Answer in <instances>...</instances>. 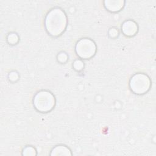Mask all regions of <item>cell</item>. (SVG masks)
I'll use <instances>...</instances> for the list:
<instances>
[{
    "mask_svg": "<svg viewBox=\"0 0 156 156\" xmlns=\"http://www.w3.org/2000/svg\"><path fill=\"white\" fill-rule=\"evenodd\" d=\"M66 16L60 9H52L46 18V27L48 33L56 36L60 35L66 27Z\"/></svg>",
    "mask_w": 156,
    "mask_h": 156,
    "instance_id": "cell-1",
    "label": "cell"
},
{
    "mask_svg": "<svg viewBox=\"0 0 156 156\" xmlns=\"http://www.w3.org/2000/svg\"><path fill=\"white\" fill-rule=\"evenodd\" d=\"M54 102V98L50 92L41 91L36 95L34 104L38 110L47 112L52 108Z\"/></svg>",
    "mask_w": 156,
    "mask_h": 156,
    "instance_id": "cell-2",
    "label": "cell"
},
{
    "mask_svg": "<svg viewBox=\"0 0 156 156\" xmlns=\"http://www.w3.org/2000/svg\"><path fill=\"white\" fill-rule=\"evenodd\" d=\"M150 82L147 76L143 74L135 75L130 80V86L131 89L138 94L144 93L149 88Z\"/></svg>",
    "mask_w": 156,
    "mask_h": 156,
    "instance_id": "cell-3",
    "label": "cell"
},
{
    "mask_svg": "<svg viewBox=\"0 0 156 156\" xmlns=\"http://www.w3.org/2000/svg\"><path fill=\"white\" fill-rule=\"evenodd\" d=\"M96 46L93 41L89 39L80 40L76 45V52L82 58H90L94 54Z\"/></svg>",
    "mask_w": 156,
    "mask_h": 156,
    "instance_id": "cell-4",
    "label": "cell"
},
{
    "mask_svg": "<svg viewBox=\"0 0 156 156\" xmlns=\"http://www.w3.org/2000/svg\"><path fill=\"white\" fill-rule=\"evenodd\" d=\"M122 31L126 35H133L137 31V26L133 21H126L122 25Z\"/></svg>",
    "mask_w": 156,
    "mask_h": 156,
    "instance_id": "cell-5",
    "label": "cell"
},
{
    "mask_svg": "<svg viewBox=\"0 0 156 156\" xmlns=\"http://www.w3.org/2000/svg\"><path fill=\"white\" fill-rule=\"evenodd\" d=\"M15 37H17L16 35H15V34H11L10 35H9V37H8V41H9V42L10 43H16V41L14 40V38L15 39H18L17 38H15Z\"/></svg>",
    "mask_w": 156,
    "mask_h": 156,
    "instance_id": "cell-6",
    "label": "cell"
}]
</instances>
